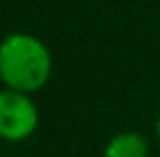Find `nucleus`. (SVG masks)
<instances>
[{
  "label": "nucleus",
  "instance_id": "obj_5",
  "mask_svg": "<svg viewBox=\"0 0 160 157\" xmlns=\"http://www.w3.org/2000/svg\"><path fill=\"white\" fill-rule=\"evenodd\" d=\"M156 157H160V155H156Z\"/></svg>",
  "mask_w": 160,
  "mask_h": 157
},
{
  "label": "nucleus",
  "instance_id": "obj_4",
  "mask_svg": "<svg viewBox=\"0 0 160 157\" xmlns=\"http://www.w3.org/2000/svg\"><path fill=\"white\" fill-rule=\"evenodd\" d=\"M154 133H156V140H158V144H160V112H158V116H156V123H154Z\"/></svg>",
  "mask_w": 160,
  "mask_h": 157
},
{
  "label": "nucleus",
  "instance_id": "obj_2",
  "mask_svg": "<svg viewBox=\"0 0 160 157\" xmlns=\"http://www.w3.org/2000/svg\"><path fill=\"white\" fill-rule=\"evenodd\" d=\"M39 108L32 95L2 88L0 90V140L18 144L26 142L39 129Z\"/></svg>",
  "mask_w": 160,
  "mask_h": 157
},
{
  "label": "nucleus",
  "instance_id": "obj_1",
  "mask_svg": "<svg viewBox=\"0 0 160 157\" xmlns=\"http://www.w3.org/2000/svg\"><path fill=\"white\" fill-rule=\"evenodd\" d=\"M54 58L48 43L32 32H9L0 41V82L4 88L35 95L48 86Z\"/></svg>",
  "mask_w": 160,
  "mask_h": 157
},
{
  "label": "nucleus",
  "instance_id": "obj_3",
  "mask_svg": "<svg viewBox=\"0 0 160 157\" xmlns=\"http://www.w3.org/2000/svg\"><path fill=\"white\" fill-rule=\"evenodd\" d=\"M102 157H152V144L145 133L123 129L106 140Z\"/></svg>",
  "mask_w": 160,
  "mask_h": 157
}]
</instances>
